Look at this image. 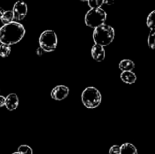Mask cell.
Listing matches in <instances>:
<instances>
[{"label":"cell","instance_id":"1","mask_svg":"<svg viewBox=\"0 0 155 154\" xmlns=\"http://www.w3.org/2000/svg\"><path fill=\"white\" fill-rule=\"evenodd\" d=\"M25 33L24 26L17 21L4 24L0 28V42L8 45H15L24 38Z\"/></svg>","mask_w":155,"mask_h":154},{"label":"cell","instance_id":"2","mask_svg":"<svg viewBox=\"0 0 155 154\" xmlns=\"http://www.w3.org/2000/svg\"><path fill=\"white\" fill-rule=\"evenodd\" d=\"M114 29L110 26L105 24H102L95 28L92 35L95 44L103 47L110 45L114 39Z\"/></svg>","mask_w":155,"mask_h":154},{"label":"cell","instance_id":"3","mask_svg":"<svg viewBox=\"0 0 155 154\" xmlns=\"http://www.w3.org/2000/svg\"><path fill=\"white\" fill-rule=\"evenodd\" d=\"M83 105L89 109L98 107L101 102V95L95 87H88L83 91L81 95Z\"/></svg>","mask_w":155,"mask_h":154},{"label":"cell","instance_id":"4","mask_svg":"<svg viewBox=\"0 0 155 154\" xmlns=\"http://www.w3.org/2000/svg\"><path fill=\"white\" fill-rule=\"evenodd\" d=\"M106 18L107 14L102 8H91L85 16V23L88 27L95 29L104 24Z\"/></svg>","mask_w":155,"mask_h":154},{"label":"cell","instance_id":"5","mask_svg":"<svg viewBox=\"0 0 155 154\" xmlns=\"http://www.w3.org/2000/svg\"><path fill=\"white\" fill-rule=\"evenodd\" d=\"M40 48L44 51L51 52L54 51L58 45V37L53 30H45L41 33L39 39Z\"/></svg>","mask_w":155,"mask_h":154},{"label":"cell","instance_id":"6","mask_svg":"<svg viewBox=\"0 0 155 154\" xmlns=\"http://www.w3.org/2000/svg\"><path fill=\"white\" fill-rule=\"evenodd\" d=\"M12 11L14 14V20H16L17 21H22L27 14V4L21 0L18 1L14 5Z\"/></svg>","mask_w":155,"mask_h":154},{"label":"cell","instance_id":"7","mask_svg":"<svg viewBox=\"0 0 155 154\" xmlns=\"http://www.w3.org/2000/svg\"><path fill=\"white\" fill-rule=\"evenodd\" d=\"M69 88L65 85H58L51 91V97L55 101H62L68 96Z\"/></svg>","mask_w":155,"mask_h":154},{"label":"cell","instance_id":"8","mask_svg":"<svg viewBox=\"0 0 155 154\" xmlns=\"http://www.w3.org/2000/svg\"><path fill=\"white\" fill-rule=\"evenodd\" d=\"M91 53H92V56L94 60L98 62L102 61L105 57V51L103 46L97 45V44H95L92 46Z\"/></svg>","mask_w":155,"mask_h":154},{"label":"cell","instance_id":"9","mask_svg":"<svg viewBox=\"0 0 155 154\" xmlns=\"http://www.w3.org/2000/svg\"><path fill=\"white\" fill-rule=\"evenodd\" d=\"M18 104H19V98H18V95L16 94L12 93L5 98V106L10 111H12V110H15V109H17V107H18Z\"/></svg>","mask_w":155,"mask_h":154},{"label":"cell","instance_id":"10","mask_svg":"<svg viewBox=\"0 0 155 154\" xmlns=\"http://www.w3.org/2000/svg\"><path fill=\"white\" fill-rule=\"evenodd\" d=\"M120 79L127 84H133L136 81V75L133 71H123L120 74Z\"/></svg>","mask_w":155,"mask_h":154},{"label":"cell","instance_id":"11","mask_svg":"<svg viewBox=\"0 0 155 154\" xmlns=\"http://www.w3.org/2000/svg\"><path fill=\"white\" fill-rule=\"evenodd\" d=\"M120 154H138L137 149L130 143H125L120 146Z\"/></svg>","mask_w":155,"mask_h":154},{"label":"cell","instance_id":"12","mask_svg":"<svg viewBox=\"0 0 155 154\" xmlns=\"http://www.w3.org/2000/svg\"><path fill=\"white\" fill-rule=\"evenodd\" d=\"M119 68L122 71H132L135 68V63L133 60L124 59L120 62Z\"/></svg>","mask_w":155,"mask_h":154},{"label":"cell","instance_id":"13","mask_svg":"<svg viewBox=\"0 0 155 154\" xmlns=\"http://www.w3.org/2000/svg\"><path fill=\"white\" fill-rule=\"evenodd\" d=\"M0 20H1L2 23H3L4 24H8V23L12 22L14 20L13 11L11 10L5 11L4 14H3V15L2 16Z\"/></svg>","mask_w":155,"mask_h":154},{"label":"cell","instance_id":"14","mask_svg":"<svg viewBox=\"0 0 155 154\" xmlns=\"http://www.w3.org/2000/svg\"><path fill=\"white\" fill-rule=\"evenodd\" d=\"M147 26L152 31H155V10L151 11L147 18Z\"/></svg>","mask_w":155,"mask_h":154},{"label":"cell","instance_id":"15","mask_svg":"<svg viewBox=\"0 0 155 154\" xmlns=\"http://www.w3.org/2000/svg\"><path fill=\"white\" fill-rule=\"evenodd\" d=\"M11 45L2 44L0 45V56L2 57H8L11 53Z\"/></svg>","mask_w":155,"mask_h":154},{"label":"cell","instance_id":"16","mask_svg":"<svg viewBox=\"0 0 155 154\" xmlns=\"http://www.w3.org/2000/svg\"><path fill=\"white\" fill-rule=\"evenodd\" d=\"M87 2L91 8H98L104 4V0H88Z\"/></svg>","mask_w":155,"mask_h":154},{"label":"cell","instance_id":"17","mask_svg":"<svg viewBox=\"0 0 155 154\" xmlns=\"http://www.w3.org/2000/svg\"><path fill=\"white\" fill-rule=\"evenodd\" d=\"M148 45L151 49L155 48V31L151 30L148 37Z\"/></svg>","mask_w":155,"mask_h":154},{"label":"cell","instance_id":"18","mask_svg":"<svg viewBox=\"0 0 155 154\" xmlns=\"http://www.w3.org/2000/svg\"><path fill=\"white\" fill-rule=\"evenodd\" d=\"M18 152L21 154H33V149L28 145H21L18 147Z\"/></svg>","mask_w":155,"mask_h":154},{"label":"cell","instance_id":"19","mask_svg":"<svg viewBox=\"0 0 155 154\" xmlns=\"http://www.w3.org/2000/svg\"><path fill=\"white\" fill-rule=\"evenodd\" d=\"M120 146L118 145H114L109 150V154H120Z\"/></svg>","mask_w":155,"mask_h":154},{"label":"cell","instance_id":"20","mask_svg":"<svg viewBox=\"0 0 155 154\" xmlns=\"http://www.w3.org/2000/svg\"><path fill=\"white\" fill-rule=\"evenodd\" d=\"M5 104V98L0 95V107H2Z\"/></svg>","mask_w":155,"mask_h":154},{"label":"cell","instance_id":"21","mask_svg":"<svg viewBox=\"0 0 155 154\" xmlns=\"http://www.w3.org/2000/svg\"><path fill=\"white\" fill-rule=\"evenodd\" d=\"M114 3V0H104V4L108 5H111Z\"/></svg>","mask_w":155,"mask_h":154},{"label":"cell","instance_id":"22","mask_svg":"<svg viewBox=\"0 0 155 154\" xmlns=\"http://www.w3.org/2000/svg\"><path fill=\"white\" fill-rule=\"evenodd\" d=\"M5 12V10L3 8H0V19H1L2 16L3 15V14H4Z\"/></svg>","mask_w":155,"mask_h":154},{"label":"cell","instance_id":"23","mask_svg":"<svg viewBox=\"0 0 155 154\" xmlns=\"http://www.w3.org/2000/svg\"><path fill=\"white\" fill-rule=\"evenodd\" d=\"M12 154H21V153H20L19 152H14V153H12Z\"/></svg>","mask_w":155,"mask_h":154},{"label":"cell","instance_id":"24","mask_svg":"<svg viewBox=\"0 0 155 154\" xmlns=\"http://www.w3.org/2000/svg\"><path fill=\"white\" fill-rule=\"evenodd\" d=\"M80 1H82V2H86V1H88V0H80Z\"/></svg>","mask_w":155,"mask_h":154}]
</instances>
